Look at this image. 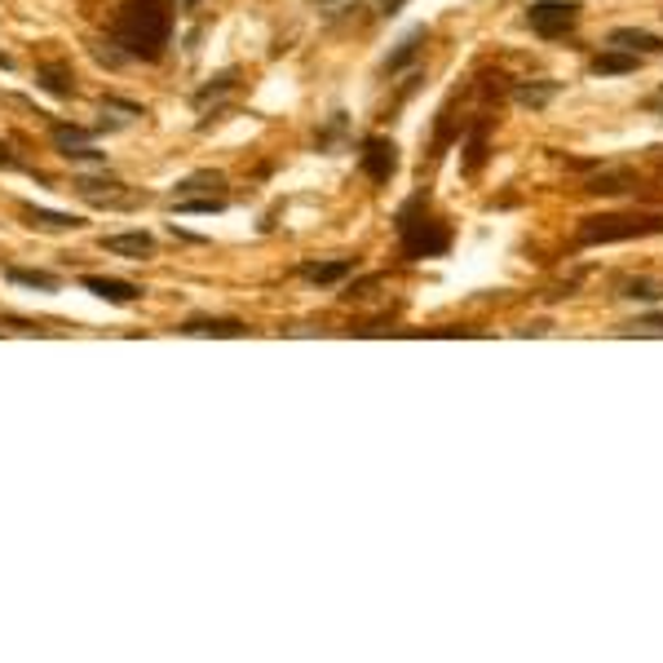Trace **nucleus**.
I'll use <instances>...</instances> for the list:
<instances>
[{"label": "nucleus", "mask_w": 663, "mask_h": 663, "mask_svg": "<svg viewBox=\"0 0 663 663\" xmlns=\"http://www.w3.org/2000/svg\"><path fill=\"white\" fill-rule=\"evenodd\" d=\"M650 107H663V89H659V94H654V98H650Z\"/></svg>", "instance_id": "cd10ccee"}, {"label": "nucleus", "mask_w": 663, "mask_h": 663, "mask_svg": "<svg viewBox=\"0 0 663 663\" xmlns=\"http://www.w3.org/2000/svg\"><path fill=\"white\" fill-rule=\"evenodd\" d=\"M199 6V0H182V10H195Z\"/></svg>", "instance_id": "c85d7f7f"}, {"label": "nucleus", "mask_w": 663, "mask_h": 663, "mask_svg": "<svg viewBox=\"0 0 663 663\" xmlns=\"http://www.w3.org/2000/svg\"><path fill=\"white\" fill-rule=\"evenodd\" d=\"M346 274H355V261H350V257H341V261H305V265H301V279H305V283H318V287L341 283Z\"/></svg>", "instance_id": "f8f14e48"}, {"label": "nucleus", "mask_w": 663, "mask_h": 663, "mask_svg": "<svg viewBox=\"0 0 663 663\" xmlns=\"http://www.w3.org/2000/svg\"><path fill=\"white\" fill-rule=\"evenodd\" d=\"M6 279H10V283H19V287L58 292V279H54V274H45V270H6Z\"/></svg>", "instance_id": "a211bd4d"}, {"label": "nucleus", "mask_w": 663, "mask_h": 663, "mask_svg": "<svg viewBox=\"0 0 663 663\" xmlns=\"http://www.w3.org/2000/svg\"><path fill=\"white\" fill-rule=\"evenodd\" d=\"M359 164H363V173L377 182V186H385L394 173H399V146L390 142V138H363V151H359Z\"/></svg>", "instance_id": "39448f33"}, {"label": "nucleus", "mask_w": 663, "mask_h": 663, "mask_svg": "<svg viewBox=\"0 0 663 663\" xmlns=\"http://www.w3.org/2000/svg\"><path fill=\"white\" fill-rule=\"evenodd\" d=\"M54 146H58V155H67V160H76V164H107V151L94 146V133H89V129L54 124Z\"/></svg>", "instance_id": "423d86ee"}, {"label": "nucleus", "mask_w": 663, "mask_h": 663, "mask_svg": "<svg viewBox=\"0 0 663 663\" xmlns=\"http://www.w3.org/2000/svg\"><path fill=\"white\" fill-rule=\"evenodd\" d=\"M641 67V54H628V50H601L593 63H588V76H601V80H610V76H632Z\"/></svg>", "instance_id": "1a4fd4ad"}, {"label": "nucleus", "mask_w": 663, "mask_h": 663, "mask_svg": "<svg viewBox=\"0 0 663 663\" xmlns=\"http://www.w3.org/2000/svg\"><path fill=\"white\" fill-rule=\"evenodd\" d=\"M177 213H195V217H208V213H226V199L221 195H208V199H177Z\"/></svg>", "instance_id": "4be33fe9"}, {"label": "nucleus", "mask_w": 663, "mask_h": 663, "mask_svg": "<svg viewBox=\"0 0 663 663\" xmlns=\"http://www.w3.org/2000/svg\"><path fill=\"white\" fill-rule=\"evenodd\" d=\"M623 301H641V305H663V283L659 279H645V274H628L615 283Z\"/></svg>", "instance_id": "ddd939ff"}, {"label": "nucleus", "mask_w": 663, "mask_h": 663, "mask_svg": "<svg viewBox=\"0 0 663 663\" xmlns=\"http://www.w3.org/2000/svg\"><path fill=\"white\" fill-rule=\"evenodd\" d=\"M318 6H337V0H318Z\"/></svg>", "instance_id": "c756f323"}, {"label": "nucleus", "mask_w": 663, "mask_h": 663, "mask_svg": "<svg viewBox=\"0 0 663 663\" xmlns=\"http://www.w3.org/2000/svg\"><path fill=\"white\" fill-rule=\"evenodd\" d=\"M465 151H469L465 173H478V169H482V160H487V124H474V133H469V142H465Z\"/></svg>", "instance_id": "aec40b11"}, {"label": "nucleus", "mask_w": 663, "mask_h": 663, "mask_svg": "<svg viewBox=\"0 0 663 663\" xmlns=\"http://www.w3.org/2000/svg\"><path fill=\"white\" fill-rule=\"evenodd\" d=\"M102 248H107L111 257H129V261H146V257L155 252V239H151L146 230H129V235H107V239H102Z\"/></svg>", "instance_id": "9b49d317"}, {"label": "nucleus", "mask_w": 663, "mask_h": 663, "mask_svg": "<svg viewBox=\"0 0 663 663\" xmlns=\"http://www.w3.org/2000/svg\"><path fill=\"white\" fill-rule=\"evenodd\" d=\"M0 169H10V173H23V160L10 151V142H0Z\"/></svg>", "instance_id": "a878e982"}, {"label": "nucleus", "mask_w": 663, "mask_h": 663, "mask_svg": "<svg viewBox=\"0 0 663 663\" xmlns=\"http://www.w3.org/2000/svg\"><path fill=\"white\" fill-rule=\"evenodd\" d=\"M394 226H399V243H403V257H407V261L447 257V248H452V230L434 217V208H430L425 195H412V199L399 208Z\"/></svg>", "instance_id": "f03ea898"}, {"label": "nucleus", "mask_w": 663, "mask_h": 663, "mask_svg": "<svg viewBox=\"0 0 663 663\" xmlns=\"http://www.w3.org/2000/svg\"><path fill=\"white\" fill-rule=\"evenodd\" d=\"M80 283H85V292H94V296H102V301H111V305H133V301L142 296V287H138V283L107 279V274H85Z\"/></svg>", "instance_id": "6e6552de"}, {"label": "nucleus", "mask_w": 663, "mask_h": 663, "mask_svg": "<svg viewBox=\"0 0 663 663\" xmlns=\"http://www.w3.org/2000/svg\"><path fill=\"white\" fill-rule=\"evenodd\" d=\"M186 337H243V323L239 318H191L182 323Z\"/></svg>", "instance_id": "2eb2a0df"}, {"label": "nucleus", "mask_w": 663, "mask_h": 663, "mask_svg": "<svg viewBox=\"0 0 663 663\" xmlns=\"http://www.w3.org/2000/svg\"><path fill=\"white\" fill-rule=\"evenodd\" d=\"M606 45H610V50L641 54V58H650V54H663V41H659L654 32H641V28H615V32L606 36Z\"/></svg>", "instance_id": "9d476101"}, {"label": "nucleus", "mask_w": 663, "mask_h": 663, "mask_svg": "<svg viewBox=\"0 0 663 663\" xmlns=\"http://www.w3.org/2000/svg\"><path fill=\"white\" fill-rule=\"evenodd\" d=\"M230 85H235V72H221V76H217L213 85H204V89L195 94V107H208V102H213V98H221V94H226Z\"/></svg>", "instance_id": "5701e85b"}, {"label": "nucleus", "mask_w": 663, "mask_h": 663, "mask_svg": "<svg viewBox=\"0 0 663 663\" xmlns=\"http://www.w3.org/2000/svg\"><path fill=\"white\" fill-rule=\"evenodd\" d=\"M76 191H80L89 204H98V208H129V204H138V191H120V182H94V177H80Z\"/></svg>", "instance_id": "0eeeda50"}, {"label": "nucleus", "mask_w": 663, "mask_h": 663, "mask_svg": "<svg viewBox=\"0 0 663 663\" xmlns=\"http://www.w3.org/2000/svg\"><path fill=\"white\" fill-rule=\"evenodd\" d=\"M628 332H645V337H663V314H645V318H637Z\"/></svg>", "instance_id": "393cba45"}, {"label": "nucleus", "mask_w": 663, "mask_h": 663, "mask_svg": "<svg viewBox=\"0 0 663 663\" xmlns=\"http://www.w3.org/2000/svg\"><path fill=\"white\" fill-rule=\"evenodd\" d=\"M407 6V0H381V14H399Z\"/></svg>", "instance_id": "bb28decb"}, {"label": "nucleus", "mask_w": 663, "mask_h": 663, "mask_svg": "<svg viewBox=\"0 0 663 663\" xmlns=\"http://www.w3.org/2000/svg\"><path fill=\"white\" fill-rule=\"evenodd\" d=\"M584 191H588V195H619V191H628V186H623V173H606V177H593Z\"/></svg>", "instance_id": "b1692460"}, {"label": "nucleus", "mask_w": 663, "mask_h": 663, "mask_svg": "<svg viewBox=\"0 0 663 663\" xmlns=\"http://www.w3.org/2000/svg\"><path fill=\"white\" fill-rule=\"evenodd\" d=\"M557 94H562L557 80H531V85H518V89H513V102L526 107V111H544Z\"/></svg>", "instance_id": "4468645a"}, {"label": "nucleus", "mask_w": 663, "mask_h": 663, "mask_svg": "<svg viewBox=\"0 0 663 663\" xmlns=\"http://www.w3.org/2000/svg\"><path fill=\"white\" fill-rule=\"evenodd\" d=\"M23 217L41 230H80V217L72 213H54V208H36V204H23Z\"/></svg>", "instance_id": "f3484780"}, {"label": "nucleus", "mask_w": 663, "mask_h": 663, "mask_svg": "<svg viewBox=\"0 0 663 663\" xmlns=\"http://www.w3.org/2000/svg\"><path fill=\"white\" fill-rule=\"evenodd\" d=\"M650 235H663V213H610V217H588L575 243L597 248V243H623V239H650Z\"/></svg>", "instance_id": "7ed1b4c3"}, {"label": "nucleus", "mask_w": 663, "mask_h": 663, "mask_svg": "<svg viewBox=\"0 0 663 663\" xmlns=\"http://www.w3.org/2000/svg\"><path fill=\"white\" fill-rule=\"evenodd\" d=\"M221 186H226V177H221V173H195V177L177 182V199H182V195H191V191H213V195H217Z\"/></svg>", "instance_id": "412c9836"}, {"label": "nucleus", "mask_w": 663, "mask_h": 663, "mask_svg": "<svg viewBox=\"0 0 663 663\" xmlns=\"http://www.w3.org/2000/svg\"><path fill=\"white\" fill-rule=\"evenodd\" d=\"M421 45H425V28H416V32H407L403 41H399V50L385 58V76H399L407 63H416V54H421Z\"/></svg>", "instance_id": "dca6fc26"}, {"label": "nucleus", "mask_w": 663, "mask_h": 663, "mask_svg": "<svg viewBox=\"0 0 663 663\" xmlns=\"http://www.w3.org/2000/svg\"><path fill=\"white\" fill-rule=\"evenodd\" d=\"M173 41V14L164 0H124L116 23H111V63H124V58H142V63H155Z\"/></svg>", "instance_id": "f257e3e1"}, {"label": "nucleus", "mask_w": 663, "mask_h": 663, "mask_svg": "<svg viewBox=\"0 0 663 663\" xmlns=\"http://www.w3.org/2000/svg\"><path fill=\"white\" fill-rule=\"evenodd\" d=\"M36 85H41L45 94H54V98H72V85H67V72H63V67H41V72H36Z\"/></svg>", "instance_id": "6ab92c4d"}, {"label": "nucleus", "mask_w": 663, "mask_h": 663, "mask_svg": "<svg viewBox=\"0 0 663 663\" xmlns=\"http://www.w3.org/2000/svg\"><path fill=\"white\" fill-rule=\"evenodd\" d=\"M526 28L540 41H562L579 28V0H535L526 6Z\"/></svg>", "instance_id": "20e7f679"}]
</instances>
